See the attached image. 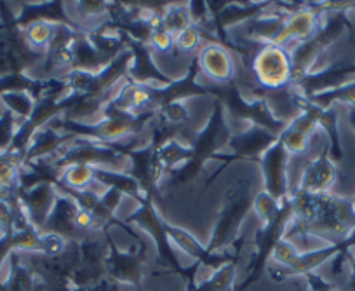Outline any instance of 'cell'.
Here are the masks:
<instances>
[{
  "label": "cell",
  "instance_id": "cell-1",
  "mask_svg": "<svg viewBox=\"0 0 355 291\" xmlns=\"http://www.w3.org/2000/svg\"><path fill=\"white\" fill-rule=\"evenodd\" d=\"M254 74L266 88H281L293 75V61L282 46L268 44L254 60Z\"/></svg>",
  "mask_w": 355,
  "mask_h": 291
},
{
  "label": "cell",
  "instance_id": "cell-2",
  "mask_svg": "<svg viewBox=\"0 0 355 291\" xmlns=\"http://www.w3.org/2000/svg\"><path fill=\"white\" fill-rule=\"evenodd\" d=\"M317 28V16L313 11H298L281 26L277 33L274 35L275 46H282L288 40H305L310 35H313Z\"/></svg>",
  "mask_w": 355,
  "mask_h": 291
},
{
  "label": "cell",
  "instance_id": "cell-3",
  "mask_svg": "<svg viewBox=\"0 0 355 291\" xmlns=\"http://www.w3.org/2000/svg\"><path fill=\"white\" fill-rule=\"evenodd\" d=\"M336 167L327 157H320L305 173V190L312 196H322L336 181Z\"/></svg>",
  "mask_w": 355,
  "mask_h": 291
},
{
  "label": "cell",
  "instance_id": "cell-4",
  "mask_svg": "<svg viewBox=\"0 0 355 291\" xmlns=\"http://www.w3.org/2000/svg\"><path fill=\"white\" fill-rule=\"evenodd\" d=\"M200 67L214 81H228L234 72L232 58L223 47L220 46H207L200 51Z\"/></svg>",
  "mask_w": 355,
  "mask_h": 291
},
{
  "label": "cell",
  "instance_id": "cell-5",
  "mask_svg": "<svg viewBox=\"0 0 355 291\" xmlns=\"http://www.w3.org/2000/svg\"><path fill=\"white\" fill-rule=\"evenodd\" d=\"M319 101L322 105H329L333 101H341V103H348L355 108V82H348V84L340 85V88L327 91L319 96Z\"/></svg>",
  "mask_w": 355,
  "mask_h": 291
},
{
  "label": "cell",
  "instance_id": "cell-6",
  "mask_svg": "<svg viewBox=\"0 0 355 291\" xmlns=\"http://www.w3.org/2000/svg\"><path fill=\"white\" fill-rule=\"evenodd\" d=\"M53 26L47 22H37L32 23V25L26 28V39H28L30 44L37 47H42L46 44L51 42L53 39Z\"/></svg>",
  "mask_w": 355,
  "mask_h": 291
},
{
  "label": "cell",
  "instance_id": "cell-7",
  "mask_svg": "<svg viewBox=\"0 0 355 291\" xmlns=\"http://www.w3.org/2000/svg\"><path fill=\"white\" fill-rule=\"evenodd\" d=\"M16 181V166L11 160L0 157V188H11Z\"/></svg>",
  "mask_w": 355,
  "mask_h": 291
},
{
  "label": "cell",
  "instance_id": "cell-8",
  "mask_svg": "<svg viewBox=\"0 0 355 291\" xmlns=\"http://www.w3.org/2000/svg\"><path fill=\"white\" fill-rule=\"evenodd\" d=\"M176 44L178 47L183 51L193 49V47L199 44V32H197L196 28H192V26H189V28H185L183 32L178 33Z\"/></svg>",
  "mask_w": 355,
  "mask_h": 291
},
{
  "label": "cell",
  "instance_id": "cell-9",
  "mask_svg": "<svg viewBox=\"0 0 355 291\" xmlns=\"http://www.w3.org/2000/svg\"><path fill=\"white\" fill-rule=\"evenodd\" d=\"M93 176V169L87 166H75L71 167L70 173H68V181H70L73 187H82V185L87 183Z\"/></svg>",
  "mask_w": 355,
  "mask_h": 291
},
{
  "label": "cell",
  "instance_id": "cell-10",
  "mask_svg": "<svg viewBox=\"0 0 355 291\" xmlns=\"http://www.w3.org/2000/svg\"><path fill=\"white\" fill-rule=\"evenodd\" d=\"M350 290L355 291V262H354V269H352V274H350Z\"/></svg>",
  "mask_w": 355,
  "mask_h": 291
}]
</instances>
